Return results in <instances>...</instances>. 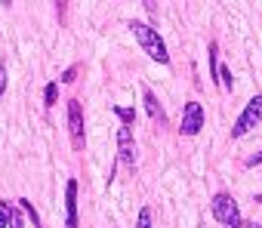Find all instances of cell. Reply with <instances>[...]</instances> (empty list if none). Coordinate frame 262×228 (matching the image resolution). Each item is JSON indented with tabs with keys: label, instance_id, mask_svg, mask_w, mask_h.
<instances>
[{
	"label": "cell",
	"instance_id": "cell-1",
	"mask_svg": "<svg viewBox=\"0 0 262 228\" xmlns=\"http://www.w3.org/2000/svg\"><path fill=\"white\" fill-rule=\"evenodd\" d=\"M129 31H133V37L139 40V47L148 53L151 62H158V65H170L167 43H164V37L155 31V25H148V22H129Z\"/></svg>",
	"mask_w": 262,
	"mask_h": 228
},
{
	"label": "cell",
	"instance_id": "cell-2",
	"mask_svg": "<svg viewBox=\"0 0 262 228\" xmlns=\"http://www.w3.org/2000/svg\"><path fill=\"white\" fill-rule=\"evenodd\" d=\"M210 210H213V216H216V222H219L222 228H244L241 207H237V200H234L228 191H219V194H213V200H210Z\"/></svg>",
	"mask_w": 262,
	"mask_h": 228
},
{
	"label": "cell",
	"instance_id": "cell-3",
	"mask_svg": "<svg viewBox=\"0 0 262 228\" xmlns=\"http://www.w3.org/2000/svg\"><path fill=\"white\" fill-rule=\"evenodd\" d=\"M262 124V93L259 96H253L247 105H244V111H241V118L234 121V127H231V139H244L250 130H256Z\"/></svg>",
	"mask_w": 262,
	"mask_h": 228
},
{
	"label": "cell",
	"instance_id": "cell-4",
	"mask_svg": "<svg viewBox=\"0 0 262 228\" xmlns=\"http://www.w3.org/2000/svg\"><path fill=\"white\" fill-rule=\"evenodd\" d=\"M117 164H123L126 170H136V164H139V148H136V139H133V127L117 130Z\"/></svg>",
	"mask_w": 262,
	"mask_h": 228
},
{
	"label": "cell",
	"instance_id": "cell-5",
	"mask_svg": "<svg viewBox=\"0 0 262 228\" xmlns=\"http://www.w3.org/2000/svg\"><path fill=\"white\" fill-rule=\"evenodd\" d=\"M68 136H71V148L83 151L86 145V130H83V105L77 99L68 102Z\"/></svg>",
	"mask_w": 262,
	"mask_h": 228
},
{
	"label": "cell",
	"instance_id": "cell-6",
	"mask_svg": "<svg viewBox=\"0 0 262 228\" xmlns=\"http://www.w3.org/2000/svg\"><path fill=\"white\" fill-rule=\"evenodd\" d=\"M204 121H207V114H204V105H201L198 99H191V102H185V108H182L179 133H182V136H198V133L204 130Z\"/></svg>",
	"mask_w": 262,
	"mask_h": 228
},
{
	"label": "cell",
	"instance_id": "cell-7",
	"mask_svg": "<svg viewBox=\"0 0 262 228\" xmlns=\"http://www.w3.org/2000/svg\"><path fill=\"white\" fill-rule=\"evenodd\" d=\"M65 228H80V222H77V179H68V185H65Z\"/></svg>",
	"mask_w": 262,
	"mask_h": 228
},
{
	"label": "cell",
	"instance_id": "cell-8",
	"mask_svg": "<svg viewBox=\"0 0 262 228\" xmlns=\"http://www.w3.org/2000/svg\"><path fill=\"white\" fill-rule=\"evenodd\" d=\"M142 102H145V111H148V118L155 121V124H167V111H164V105H161V99L155 96V89H142Z\"/></svg>",
	"mask_w": 262,
	"mask_h": 228
},
{
	"label": "cell",
	"instance_id": "cell-9",
	"mask_svg": "<svg viewBox=\"0 0 262 228\" xmlns=\"http://www.w3.org/2000/svg\"><path fill=\"white\" fill-rule=\"evenodd\" d=\"M207 59H210V80L219 83V43H216V40H210V47H207Z\"/></svg>",
	"mask_w": 262,
	"mask_h": 228
},
{
	"label": "cell",
	"instance_id": "cell-10",
	"mask_svg": "<svg viewBox=\"0 0 262 228\" xmlns=\"http://www.w3.org/2000/svg\"><path fill=\"white\" fill-rule=\"evenodd\" d=\"M111 111L120 118V127H133L136 124V111L133 108H123V105H111Z\"/></svg>",
	"mask_w": 262,
	"mask_h": 228
},
{
	"label": "cell",
	"instance_id": "cell-11",
	"mask_svg": "<svg viewBox=\"0 0 262 228\" xmlns=\"http://www.w3.org/2000/svg\"><path fill=\"white\" fill-rule=\"evenodd\" d=\"M56 99H59V80H50V83H47V89H43V105H47V108H53V105H56Z\"/></svg>",
	"mask_w": 262,
	"mask_h": 228
},
{
	"label": "cell",
	"instance_id": "cell-12",
	"mask_svg": "<svg viewBox=\"0 0 262 228\" xmlns=\"http://www.w3.org/2000/svg\"><path fill=\"white\" fill-rule=\"evenodd\" d=\"M19 207H22V210H25V216L34 222V228H43V222H40V216H37V210H34V203H31L28 197H22V200H19Z\"/></svg>",
	"mask_w": 262,
	"mask_h": 228
},
{
	"label": "cell",
	"instance_id": "cell-13",
	"mask_svg": "<svg viewBox=\"0 0 262 228\" xmlns=\"http://www.w3.org/2000/svg\"><path fill=\"white\" fill-rule=\"evenodd\" d=\"M13 203L10 200H0V228H10V222H13Z\"/></svg>",
	"mask_w": 262,
	"mask_h": 228
},
{
	"label": "cell",
	"instance_id": "cell-14",
	"mask_svg": "<svg viewBox=\"0 0 262 228\" xmlns=\"http://www.w3.org/2000/svg\"><path fill=\"white\" fill-rule=\"evenodd\" d=\"M219 86H222L225 93H231V86H234V77H231V68H219Z\"/></svg>",
	"mask_w": 262,
	"mask_h": 228
},
{
	"label": "cell",
	"instance_id": "cell-15",
	"mask_svg": "<svg viewBox=\"0 0 262 228\" xmlns=\"http://www.w3.org/2000/svg\"><path fill=\"white\" fill-rule=\"evenodd\" d=\"M136 228H155V225H151V210H148V207L139 210V222H136Z\"/></svg>",
	"mask_w": 262,
	"mask_h": 228
},
{
	"label": "cell",
	"instance_id": "cell-16",
	"mask_svg": "<svg viewBox=\"0 0 262 228\" xmlns=\"http://www.w3.org/2000/svg\"><path fill=\"white\" fill-rule=\"evenodd\" d=\"M4 93H7V65L0 62V99H4Z\"/></svg>",
	"mask_w": 262,
	"mask_h": 228
},
{
	"label": "cell",
	"instance_id": "cell-17",
	"mask_svg": "<svg viewBox=\"0 0 262 228\" xmlns=\"http://www.w3.org/2000/svg\"><path fill=\"white\" fill-rule=\"evenodd\" d=\"M74 77H77V65H71V68H68V71L62 74V83H71Z\"/></svg>",
	"mask_w": 262,
	"mask_h": 228
},
{
	"label": "cell",
	"instance_id": "cell-18",
	"mask_svg": "<svg viewBox=\"0 0 262 228\" xmlns=\"http://www.w3.org/2000/svg\"><path fill=\"white\" fill-rule=\"evenodd\" d=\"M10 228H25V219H22V213H13V222H10Z\"/></svg>",
	"mask_w": 262,
	"mask_h": 228
},
{
	"label": "cell",
	"instance_id": "cell-19",
	"mask_svg": "<svg viewBox=\"0 0 262 228\" xmlns=\"http://www.w3.org/2000/svg\"><path fill=\"white\" fill-rule=\"evenodd\" d=\"M259 164H262V151L253 154V157H247V167H259Z\"/></svg>",
	"mask_w": 262,
	"mask_h": 228
},
{
	"label": "cell",
	"instance_id": "cell-20",
	"mask_svg": "<svg viewBox=\"0 0 262 228\" xmlns=\"http://www.w3.org/2000/svg\"><path fill=\"white\" fill-rule=\"evenodd\" d=\"M247 228H262V222H247Z\"/></svg>",
	"mask_w": 262,
	"mask_h": 228
},
{
	"label": "cell",
	"instance_id": "cell-21",
	"mask_svg": "<svg viewBox=\"0 0 262 228\" xmlns=\"http://www.w3.org/2000/svg\"><path fill=\"white\" fill-rule=\"evenodd\" d=\"M253 203H262V194H256V197H253Z\"/></svg>",
	"mask_w": 262,
	"mask_h": 228
}]
</instances>
